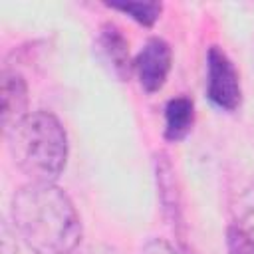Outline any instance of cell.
<instances>
[{"label": "cell", "mask_w": 254, "mask_h": 254, "mask_svg": "<svg viewBox=\"0 0 254 254\" xmlns=\"http://www.w3.org/2000/svg\"><path fill=\"white\" fill-rule=\"evenodd\" d=\"M14 230L36 254H69L81 240V220L54 183H28L12 198Z\"/></svg>", "instance_id": "1"}, {"label": "cell", "mask_w": 254, "mask_h": 254, "mask_svg": "<svg viewBox=\"0 0 254 254\" xmlns=\"http://www.w3.org/2000/svg\"><path fill=\"white\" fill-rule=\"evenodd\" d=\"M16 167L32 183H54L67 161V137L60 119L48 111H34L6 131Z\"/></svg>", "instance_id": "2"}, {"label": "cell", "mask_w": 254, "mask_h": 254, "mask_svg": "<svg viewBox=\"0 0 254 254\" xmlns=\"http://www.w3.org/2000/svg\"><path fill=\"white\" fill-rule=\"evenodd\" d=\"M206 95L224 111H234L242 99L240 75L230 58L216 46L206 56Z\"/></svg>", "instance_id": "3"}, {"label": "cell", "mask_w": 254, "mask_h": 254, "mask_svg": "<svg viewBox=\"0 0 254 254\" xmlns=\"http://www.w3.org/2000/svg\"><path fill=\"white\" fill-rule=\"evenodd\" d=\"M171 62H173V52L169 44L161 38H151L133 62L141 87L149 93L159 91L167 81V75L171 71Z\"/></svg>", "instance_id": "4"}, {"label": "cell", "mask_w": 254, "mask_h": 254, "mask_svg": "<svg viewBox=\"0 0 254 254\" xmlns=\"http://www.w3.org/2000/svg\"><path fill=\"white\" fill-rule=\"evenodd\" d=\"M97 50L101 54L103 64H107L121 81L129 79L133 67V62L129 58V42L115 24L101 26L97 38Z\"/></svg>", "instance_id": "5"}, {"label": "cell", "mask_w": 254, "mask_h": 254, "mask_svg": "<svg viewBox=\"0 0 254 254\" xmlns=\"http://www.w3.org/2000/svg\"><path fill=\"white\" fill-rule=\"evenodd\" d=\"M2 93V125L4 131L14 127L22 117L28 115V85L18 71L4 69L0 81Z\"/></svg>", "instance_id": "6"}, {"label": "cell", "mask_w": 254, "mask_h": 254, "mask_svg": "<svg viewBox=\"0 0 254 254\" xmlns=\"http://www.w3.org/2000/svg\"><path fill=\"white\" fill-rule=\"evenodd\" d=\"M194 121V105L189 97L181 95L165 107V137L169 141H181L189 135Z\"/></svg>", "instance_id": "7"}, {"label": "cell", "mask_w": 254, "mask_h": 254, "mask_svg": "<svg viewBox=\"0 0 254 254\" xmlns=\"http://www.w3.org/2000/svg\"><path fill=\"white\" fill-rule=\"evenodd\" d=\"M109 6L125 12L143 26H153L161 16V4L157 2H109Z\"/></svg>", "instance_id": "8"}, {"label": "cell", "mask_w": 254, "mask_h": 254, "mask_svg": "<svg viewBox=\"0 0 254 254\" xmlns=\"http://www.w3.org/2000/svg\"><path fill=\"white\" fill-rule=\"evenodd\" d=\"M226 246L228 254H254V234H250L238 224H232L228 228Z\"/></svg>", "instance_id": "9"}, {"label": "cell", "mask_w": 254, "mask_h": 254, "mask_svg": "<svg viewBox=\"0 0 254 254\" xmlns=\"http://www.w3.org/2000/svg\"><path fill=\"white\" fill-rule=\"evenodd\" d=\"M141 254H179V252L165 240H151L145 244Z\"/></svg>", "instance_id": "10"}, {"label": "cell", "mask_w": 254, "mask_h": 254, "mask_svg": "<svg viewBox=\"0 0 254 254\" xmlns=\"http://www.w3.org/2000/svg\"><path fill=\"white\" fill-rule=\"evenodd\" d=\"M2 254H16V242L12 240L8 224H2Z\"/></svg>", "instance_id": "11"}]
</instances>
